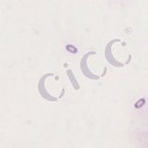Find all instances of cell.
Returning <instances> with one entry per match:
<instances>
[{
    "label": "cell",
    "mask_w": 148,
    "mask_h": 148,
    "mask_svg": "<svg viewBox=\"0 0 148 148\" xmlns=\"http://www.w3.org/2000/svg\"><path fill=\"white\" fill-rule=\"evenodd\" d=\"M49 75H52V74H48V75H46V76H44L42 79H41V81H40V83H39V85H38V88H39V92H40V94L42 95L43 97H44L45 99H48V100H50V101H55L56 98H55V97H51V95H48L47 93H45V90H44V80L47 76H49Z\"/></svg>",
    "instance_id": "cell-1"
},
{
    "label": "cell",
    "mask_w": 148,
    "mask_h": 148,
    "mask_svg": "<svg viewBox=\"0 0 148 148\" xmlns=\"http://www.w3.org/2000/svg\"><path fill=\"white\" fill-rule=\"evenodd\" d=\"M66 49L69 51V52H70V53H77L78 52V50H77V48L72 45V44H68V45H66Z\"/></svg>",
    "instance_id": "cell-5"
},
{
    "label": "cell",
    "mask_w": 148,
    "mask_h": 148,
    "mask_svg": "<svg viewBox=\"0 0 148 148\" xmlns=\"http://www.w3.org/2000/svg\"><path fill=\"white\" fill-rule=\"evenodd\" d=\"M144 104H145V99L144 98H141V99H139L137 102L134 104V106L136 108H141L142 106H144Z\"/></svg>",
    "instance_id": "cell-4"
},
{
    "label": "cell",
    "mask_w": 148,
    "mask_h": 148,
    "mask_svg": "<svg viewBox=\"0 0 148 148\" xmlns=\"http://www.w3.org/2000/svg\"><path fill=\"white\" fill-rule=\"evenodd\" d=\"M94 53V52H93ZM90 54L92 53H89L87 54L86 56L84 57V58H83V60H82V63H81V67H82V70H83V72H84L85 75L87 76V77H89V78H92V79H97L98 77L97 76H95V75H93L92 73H90V72H88L87 71V68H86V57L90 55Z\"/></svg>",
    "instance_id": "cell-2"
},
{
    "label": "cell",
    "mask_w": 148,
    "mask_h": 148,
    "mask_svg": "<svg viewBox=\"0 0 148 148\" xmlns=\"http://www.w3.org/2000/svg\"><path fill=\"white\" fill-rule=\"evenodd\" d=\"M67 74H68L70 80L71 81V83H72V85H73V87L76 89V90H78V89L80 88V86H79V83H77V80H76V78L74 77L72 71H71V70H68V71H67Z\"/></svg>",
    "instance_id": "cell-3"
}]
</instances>
